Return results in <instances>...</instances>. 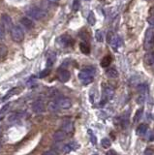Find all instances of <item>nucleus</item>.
I'll use <instances>...</instances> for the list:
<instances>
[{"label":"nucleus","mask_w":154,"mask_h":155,"mask_svg":"<svg viewBox=\"0 0 154 155\" xmlns=\"http://www.w3.org/2000/svg\"><path fill=\"white\" fill-rule=\"evenodd\" d=\"M114 89L111 87V86H108L106 87L105 89V93H104V100L102 101L101 105H103V104H105V102H107V100H109L112 99V97L114 96Z\"/></svg>","instance_id":"11"},{"label":"nucleus","mask_w":154,"mask_h":155,"mask_svg":"<svg viewBox=\"0 0 154 155\" xmlns=\"http://www.w3.org/2000/svg\"><path fill=\"white\" fill-rule=\"evenodd\" d=\"M49 2H51V3H57L59 0H48Z\"/></svg>","instance_id":"40"},{"label":"nucleus","mask_w":154,"mask_h":155,"mask_svg":"<svg viewBox=\"0 0 154 155\" xmlns=\"http://www.w3.org/2000/svg\"><path fill=\"white\" fill-rule=\"evenodd\" d=\"M106 155H117V154H116V152L114 150H109Z\"/></svg>","instance_id":"37"},{"label":"nucleus","mask_w":154,"mask_h":155,"mask_svg":"<svg viewBox=\"0 0 154 155\" xmlns=\"http://www.w3.org/2000/svg\"><path fill=\"white\" fill-rule=\"evenodd\" d=\"M95 38L96 40L98 41V42H103V34L101 31H96V34H95Z\"/></svg>","instance_id":"27"},{"label":"nucleus","mask_w":154,"mask_h":155,"mask_svg":"<svg viewBox=\"0 0 154 155\" xmlns=\"http://www.w3.org/2000/svg\"><path fill=\"white\" fill-rule=\"evenodd\" d=\"M16 90H17V88H14V89H12V90L10 91V92H8L7 95H6L4 98H3V100H4V101H5V100H7L9 97H11L12 95H14V94L16 93Z\"/></svg>","instance_id":"32"},{"label":"nucleus","mask_w":154,"mask_h":155,"mask_svg":"<svg viewBox=\"0 0 154 155\" xmlns=\"http://www.w3.org/2000/svg\"><path fill=\"white\" fill-rule=\"evenodd\" d=\"M147 130V125L146 124H140L139 127L137 128V134L138 135H143Z\"/></svg>","instance_id":"20"},{"label":"nucleus","mask_w":154,"mask_h":155,"mask_svg":"<svg viewBox=\"0 0 154 155\" xmlns=\"http://www.w3.org/2000/svg\"><path fill=\"white\" fill-rule=\"evenodd\" d=\"M112 37H114V34H112V32H109V34H108V43L111 42V40L112 39Z\"/></svg>","instance_id":"36"},{"label":"nucleus","mask_w":154,"mask_h":155,"mask_svg":"<svg viewBox=\"0 0 154 155\" xmlns=\"http://www.w3.org/2000/svg\"><path fill=\"white\" fill-rule=\"evenodd\" d=\"M107 76L109 78H117L118 77V72L116 71V69L114 68H109L107 70Z\"/></svg>","instance_id":"19"},{"label":"nucleus","mask_w":154,"mask_h":155,"mask_svg":"<svg viewBox=\"0 0 154 155\" xmlns=\"http://www.w3.org/2000/svg\"><path fill=\"white\" fill-rule=\"evenodd\" d=\"M32 110H33V112L36 113H42L43 110H45V104H44V102H42L41 100L36 101V102L33 103V105H32Z\"/></svg>","instance_id":"8"},{"label":"nucleus","mask_w":154,"mask_h":155,"mask_svg":"<svg viewBox=\"0 0 154 155\" xmlns=\"http://www.w3.org/2000/svg\"><path fill=\"white\" fill-rule=\"evenodd\" d=\"M141 115H143V109L138 110L136 112V115H135V116H134V119H133L134 123H136V122L139 121L140 118L141 117Z\"/></svg>","instance_id":"23"},{"label":"nucleus","mask_w":154,"mask_h":155,"mask_svg":"<svg viewBox=\"0 0 154 155\" xmlns=\"http://www.w3.org/2000/svg\"><path fill=\"white\" fill-rule=\"evenodd\" d=\"M1 23H2V26L4 27L5 30L11 31V29L13 28V21H12V18L7 14H3L1 16Z\"/></svg>","instance_id":"5"},{"label":"nucleus","mask_w":154,"mask_h":155,"mask_svg":"<svg viewBox=\"0 0 154 155\" xmlns=\"http://www.w3.org/2000/svg\"><path fill=\"white\" fill-rule=\"evenodd\" d=\"M80 6H81L80 0H74V2H73V10L74 11H78V9H80Z\"/></svg>","instance_id":"28"},{"label":"nucleus","mask_w":154,"mask_h":155,"mask_svg":"<svg viewBox=\"0 0 154 155\" xmlns=\"http://www.w3.org/2000/svg\"><path fill=\"white\" fill-rule=\"evenodd\" d=\"M11 37L14 42L16 43H20L23 42L24 39V32L23 29L20 25H15L11 29Z\"/></svg>","instance_id":"3"},{"label":"nucleus","mask_w":154,"mask_h":155,"mask_svg":"<svg viewBox=\"0 0 154 155\" xmlns=\"http://www.w3.org/2000/svg\"><path fill=\"white\" fill-rule=\"evenodd\" d=\"M150 15H154V7H152L151 10H150Z\"/></svg>","instance_id":"41"},{"label":"nucleus","mask_w":154,"mask_h":155,"mask_svg":"<svg viewBox=\"0 0 154 155\" xmlns=\"http://www.w3.org/2000/svg\"><path fill=\"white\" fill-rule=\"evenodd\" d=\"M154 43V29L153 28H149L146 30V38H144V48L146 50L151 49Z\"/></svg>","instance_id":"4"},{"label":"nucleus","mask_w":154,"mask_h":155,"mask_svg":"<svg viewBox=\"0 0 154 155\" xmlns=\"http://www.w3.org/2000/svg\"><path fill=\"white\" fill-rule=\"evenodd\" d=\"M147 23L150 24L151 27H154V15H150V17L147 18Z\"/></svg>","instance_id":"30"},{"label":"nucleus","mask_w":154,"mask_h":155,"mask_svg":"<svg viewBox=\"0 0 154 155\" xmlns=\"http://www.w3.org/2000/svg\"><path fill=\"white\" fill-rule=\"evenodd\" d=\"M65 138H66V133L64 131H62V130L56 131L54 134H53V141L57 142V143H59V142H61V141H63Z\"/></svg>","instance_id":"13"},{"label":"nucleus","mask_w":154,"mask_h":155,"mask_svg":"<svg viewBox=\"0 0 154 155\" xmlns=\"http://www.w3.org/2000/svg\"><path fill=\"white\" fill-rule=\"evenodd\" d=\"M49 74V69H46V70H44L41 72V74H40V78H44V77H47Z\"/></svg>","instance_id":"34"},{"label":"nucleus","mask_w":154,"mask_h":155,"mask_svg":"<svg viewBox=\"0 0 154 155\" xmlns=\"http://www.w3.org/2000/svg\"><path fill=\"white\" fill-rule=\"evenodd\" d=\"M20 23L23 25L26 29H33L35 24H34V21L31 20L30 18L28 17H24L20 20Z\"/></svg>","instance_id":"9"},{"label":"nucleus","mask_w":154,"mask_h":155,"mask_svg":"<svg viewBox=\"0 0 154 155\" xmlns=\"http://www.w3.org/2000/svg\"><path fill=\"white\" fill-rule=\"evenodd\" d=\"M94 72H95V70H94V68L92 67H86L81 72H80V74H78V79H80V81H81V84L86 85V84H89L90 83H92Z\"/></svg>","instance_id":"1"},{"label":"nucleus","mask_w":154,"mask_h":155,"mask_svg":"<svg viewBox=\"0 0 154 155\" xmlns=\"http://www.w3.org/2000/svg\"><path fill=\"white\" fill-rule=\"evenodd\" d=\"M9 106H10V104H7V105H5L1 110H0V116H1L5 112H7V110L9 109Z\"/></svg>","instance_id":"33"},{"label":"nucleus","mask_w":154,"mask_h":155,"mask_svg":"<svg viewBox=\"0 0 154 155\" xmlns=\"http://www.w3.org/2000/svg\"><path fill=\"white\" fill-rule=\"evenodd\" d=\"M6 30L4 29V27L2 26V24H0V41H3L5 39L6 36Z\"/></svg>","instance_id":"26"},{"label":"nucleus","mask_w":154,"mask_h":155,"mask_svg":"<svg viewBox=\"0 0 154 155\" xmlns=\"http://www.w3.org/2000/svg\"><path fill=\"white\" fill-rule=\"evenodd\" d=\"M144 155H153V152L151 149H147L146 150V153H144Z\"/></svg>","instance_id":"39"},{"label":"nucleus","mask_w":154,"mask_h":155,"mask_svg":"<svg viewBox=\"0 0 154 155\" xmlns=\"http://www.w3.org/2000/svg\"><path fill=\"white\" fill-rule=\"evenodd\" d=\"M78 147V145L77 143H70V144H66L65 147H63V152L66 154V153H69V152H71L72 150H75V149H77V148Z\"/></svg>","instance_id":"14"},{"label":"nucleus","mask_w":154,"mask_h":155,"mask_svg":"<svg viewBox=\"0 0 154 155\" xmlns=\"http://www.w3.org/2000/svg\"><path fill=\"white\" fill-rule=\"evenodd\" d=\"M109 44H111V46L112 47V49H114V50H118L119 47L121 46L122 41H121V39H120V37L114 36V35L112 39L111 40V42H109Z\"/></svg>","instance_id":"12"},{"label":"nucleus","mask_w":154,"mask_h":155,"mask_svg":"<svg viewBox=\"0 0 154 155\" xmlns=\"http://www.w3.org/2000/svg\"><path fill=\"white\" fill-rule=\"evenodd\" d=\"M88 133H89V135H90L91 143H92L93 144H96V138H95V136H94V134L92 133V131H91V130H88Z\"/></svg>","instance_id":"31"},{"label":"nucleus","mask_w":154,"mask_h":155,"mask_svg":"<svg viewBox=\"0 0 154 155\" xmlns=\"http://www.w3.org/2000/svg\"><path fill=\"white\" fill-rule=\"evenodd\" d=\"M58 109H59V107L57 105V103H56V101H52V102L49 103V110H51V112H56Z\"/></svg>","instance_id":"21"},{"label":"nucleus","mask_w":154,"mask_h":155,"mask_svg":"<svg viewBox=\"0 0 154 155\" xmlns=\"http://www.w3.org/2000/svg\"><path fill=\"white\" fill-rule=\"evenodd\" d=\"M144 61H146V65L148 66H154V53L148 52L144 57Z\"/></svg>","instance_id":"16"},{"label":"nucleus","mask_w":154,"mask_h":155,"mask_svg":"<svg viewBox=\"0 0 154 155\" xmlns=\"http://www.w3.org/2000/svg\"><path fill=\"white\" fill-rule=\"evenodd\" d=\"M101 144H102L103 147L109 148V147H111V141H109L108 138H105V139H103V140L101 141Z\"/></svg>","instance_id":"25"},{"label":"nucleus","mask_w":154,"mask_h":155,"mask_svg":"<svg viewBox=\"0 0 154 155\" xmlns=\"http://www.w3.org/2000/svg\"><path fill=\"white\" fill-rule=\"evenodd\" d=\"M144 102H146V93H140V95L137 99V103L139 105H143Z\"/></svg>","instance_id":"24"},{"label":"nucleus","mask_w":154,"mask_h":155,"mask_svg":"<svg viewBox=\"0 0 154 155\" xmlns=\"http://www.w3.org/2000/svg\"><path fill=\"white\" fill-rule=\"evenodd\" d=\"M56 103H57L59 109L67 110V109H70L72 106L71 100L68 99V98H59L58 100H56Z\"/></svg>","instance_id":"6"},{"label":"nucleus","mask_w":154,"mask_h":155,"mask_svg":"<svg viewBox=\"0 0 154 155\" xmlns=\"http://www.w3.org/2000/svg\"><path fill=\"white\" fill-rule=\"evenodd\" d=\"M70 72L66 69H61L60 71L58 72V79L61 83H67V81L70 80Z\"/></svg>","instance_id":"7"},{"label":"nucleus","mask_w":154,"mask_h":155,"mask_svg":"<svg viewBox=\"0 0 154 155\" xmlns=\"http://www.w3.org/2000/svg\"><path fill=\"white\" fill-rule=\"evenodd\" d=\"M5 50H6V47H4V46H0V56H2L3 54H4Z\"/></svg>","instance_id":"35"},{"label":"nucleus","mask_w":154,"mask_h":155,"mask_svg":"<svg viewBox=\"0 0 154 155\" xmlns=\"http://www.w3.org/2000/svg\"><path fill=\"white\" fill-rule=\"evenodd\" d=\"M87 21H88V23L90 25H94L96 23V20H95V16H94L93 12H90L88 14V18H87Z\"/></svg>","instance_id":"22"},{"label":"nucleus","mask_w":154,"mask_h":155,"mask_svg":"<svg viewBox=\"0 0 154 155\" xmlns=\"http://www.w3.org/2000/svg\"><path fill=\"white\" fill-rule=\"evenodd\" d=\"M26 15L28 16V18H31V20L33 18V20L40 21L47 17V12L38 7H31L26 11Z\"/></svg>","instance_id":"2"},{"label":"nucleus","mask_w":154,"mask_h":155,"mask_svg":"<svg viewBox=\"0 0 154 155\" xmlns=\"http://www.w3.org/2000/svg\"><path fill=\"white\" fill-rule=\"evenodd\" d=\"M59 40H60V43L63 44L65 47L70 46L72 45V43H73V40H72V38L69 35H62Z\"/></svg>","instance_id":"15"},{"label":"nucleus","mask_w":154,"mask_h":155,"mask_svg":"<svg viewBox=\"0 0 154 155\" xmlns=\"http://www.w3.org/2000/svg\"><path fill=\"white\" fill-rule=\"evenodd\" d=\"M140 83V79L139 77H133L130 80V84L131 85H137L138 84Z\"/></svg>","instance_id":"29"},{"label":"nucleus","mask_w":154,"mask_h":155,"mask_svg":"<svg viewBox=\"0 0 154 155\" xmlns=\"http://www.w3.org/2000/svg\"><path fill=\"white\" fill-rule=\"evenodd\" d=\"M43 155H57L55 152H53V151H47V152H45Z\"/></svg>","instance_id":"38"},{"label":"nucleus","mask_w":154,"mask_h":155,"mask_svg":"<svg viewBox=\"0 0 154 155\" xmlns=\"http://www.w3.org/2000/svg\"><path fill=\"white\" fill-rule=\"evenodd\" d=\"M111 63H112V56L111 55H107V56H105V57L102 59L101 66H102V67H104V68H107V67H109Z\"/></svg>","instance_id":"18"},{"label":"nucleus","mask_w":154,"mask_h":155,"mask_svg":"<svg viewBox=\"0 0 154 155\" xmlns=\"http://www.w3.org/2000/svg\"><path fill=\"white\" fill-rule=\"evenodd\" d=\"M101 1H103V0H101Z\"/></svg>","instance_id":"42"},{"label":"nucleus","mask_w":154,"mask_h":155,"mask_svg":"<svg viewBox=\"0 0 154 155\" xmlns=\"http://www.w3.org/2000/svg\"><path fill=\"white\" fill-rule=\"evenodd\" d=\"M80 49H81V52L84 53V54H88L90 52V47L85 42H83L80 44Z\"/></svg>","instance_id":"17"},{"label":"nucleus","mask_w":154,"mask_h":155,"mask_svg":"<svg viewBox=\"0 0 154 155\" xmlns=\"http://www.w3.org/2000/svg\"><path fill=\"white\" fill-rule=\"evenodd\" d=\"M61 128H62V131H64L65 133H71L74 130V124L71 120H65L62 123Z\"/></svg>","instance_id":"10"}]
</instances>
